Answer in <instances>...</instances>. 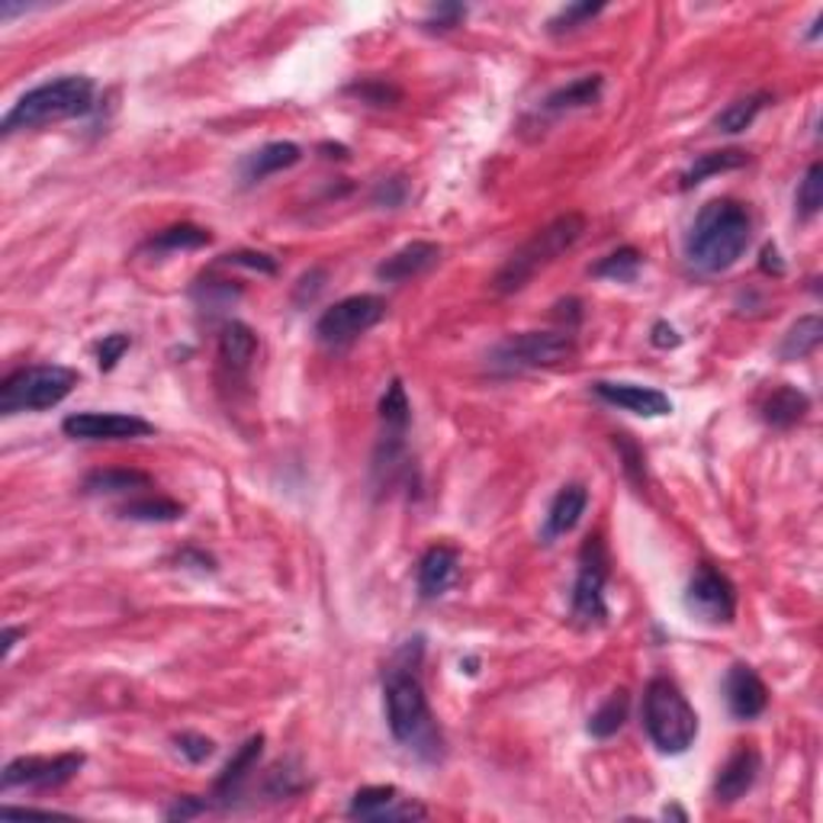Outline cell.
I'll return each mask as SVG.
<instances>
[{"label": "cell", "mask_w": 823, "mask_h": 823, "mask_svg": "<svg viewBox=\"0 0 823 823\" xmlns=\"http://www.w3.org/2000/svg\"><path fill=\"white\" fill-rule=\"evenodd\" d=\"M422 657V637L409 640L395 662L387 669L383 679V704H387V724L402 747L415 750L419 757L438 759L441 753V733L431 718L429 698L415 676V666Z\"/></svg>", "instance_id": "cell-1"}, {"label": "cell", "mask_w": 823, "mask_h": 823, "mask_svg": "<svg viewBox=\"0 0 823 823\" xmlns=\"http://www.w3.org/2000/svg\"><path fill=\"white\" fill-rule=\"evenodd\" d=\"M753 238V219L737 199H711L686 235V258L701 274H724L740 261Z\"/></svg>", "instance_id": "cell-2"}, {"label": "cell", "mask_w": 823, "mask_h": 823, "mask_svg": "<svg viewBox=\"0 0 823 823\" xmlns=\"http://www.w3.org/2000/svg\"><path fill=\"white\" fill-rule=\"evenodd\" d=\"M94 91H97L94 81L84 78V74H65V78L45 81L33 91H27L10 106V113L0 123V132L13 135V132L62 123V120H71V116H84V113L94 110Z\"/></svg>", "instance_id": "cell-3"}, {"label": "cell", "mask_w": 823, "mask_h": 823, "mask_svg": "<svg viewBox=\"0 0 823 823\" xmlns=\"http://www.w3.org/2000/svg\"><path fill=\"white\" fill-rule=\"evenodd\" d=\"M583 235H586V216H579V213L557 216L554 223H547L544 229L534 232L525 245L498 267V274H495L493 280L495 294L508 297V294L525 290L527 284H531L544 267H551L557 258H563Z\"/></svg>", "instance_id": "cell-4"}, {"label": "cell", "mask_w": 823, "mask_h": 823, "mask_svg": "<svg viewBox=\"0 0 823 823\" xmlns=\"http://www.w3.org/2000/svg\"><path fill=\"white\" fill-rule=\"evenodd\" d=\"M644 730L666 757L689 753L698 740V714L682 689L666 676H657L644 692Z\"/></svg>", "instance_id": "cell-5"}, {"label": "cell", "mask_w": 823, "mask_h": 823, "mask_svg": "<svg viewBox=\"0 0 823 823\" xmlns=\"http://www.w3.org/2000/svg\"><path fill=\"white\" fill-rule=\"evenodd\" d=\"M78 387V373L62 363H39L10 373L0 387V412L20 415V412H45L59 405Z\"/></svg>", "instance_id": "cell-6"}, {"label": "cell", "mask_w": 823, "mask_h": 823, "mask_svg": "<svg viewBox=\"0 0 823 823\" xmlns=\"http://www.w3.org/2000/svg\"><path fill=\"white\" fill-rule=\"evenodd\" d=\"M576 358L573 331H522L498 341L490 354L495 373H525L541 367H560Z\"/></svg>", "instance_id": "cell-7"}, {"label": "cell", "mask_w": 823, "mask_h": 823, "mask_svg": "<svg viewBox=\"0 0 823 823\" xmlns=\"http://www.w3.org/2000/svg\"><path fill=\"white\" fill-rule=\"evenodd\" d=\"M605 583H608V554L601 537H589L579 551V573L573 586V618L576 625L598 627L608 618L605 605Z\"/></svg>", "instance_id": "cell-8"}, {"label": "cell", "mask_w": 823, "mask_h": 823, "mask_svg": "<svg viewBox=\"0 0 823 823\" xmlns=\"http://www.w3.org/2000/svg\"><path fill=\"white\" fill-rule=\"evenodd\" d=\"M383 316H387L383 299L373 297V294H358V297L335 302L331 309L322 312V319L316 322V338L326 348H344V344H351L361 335H367Z\"/></svg>", "instance_id": "cell-9"}, {"label": "cell", "mask_w": 823, "mask_h": 823, "mask_svg": "<svg viewBox=\"0 0 823 823\" xmlns=\"http://www.w3.org/2000/svg\"><path fill=\"white\" fill-rule=\"evenodd\" d=\"M686 608L701 625H730L737 618V589L721 569L701 563L686 586Z\"/></svg>", "instance_id": "cell-10"}, {"label": "cell", "mask_w": 823, "mask_h": 823, "mask_svg": "<svg viewBox=\"0 0 823 823\" xmlns=\"http://www.w3.org/2000/svg\"><path fill=\"white\" fill-rule=\"evenodd\" d=\"M84 765L81 753H62V757H20L13 762H7L3 775H0V785L3 791L10 789H62L68 785Z\"/></svg>", "instance_id": "cell-11"}, {"label": "cell", "mask_w": 823, "mask_h": 823, "mask_svg": "<svg viewBox=\"0 0 823 823\" xmlns=\"http://www.w3.org/2000/svg\"><path fill=\"white\" fill-rule=\"evenodd\" d=\"M62 431L74 441H132L152 434V425L126 412H74L62 422Z\"/></svg>", "instance_id": "cell-12"}, {"label": "cell", "mask_w": 823, "mask_h": 823, "mask_svg": "<svg viewBox=\"0 0 823 823\" xmlns=\"http://www.w3.org/2000/svg\"><path fill=\"white\" fill-rule=\"evenodd\" d=\"M399 791L393 785H367L354 798L348 814L358 821H422L425 807L415 801H402L395 798Z\"/></svg>", "instance_id": "cell-13"}, {"label": "cell", "mask_w": 823, "mask_h": 823, "mask_svg": "<svg viewBox=\"0 0 823 823\" xmlns=\"http://www.w3.org/2000/svg\"><path fill=\"white\" fill-rule=\"evenodd\" d=\"M595 395L608 405H618L625 412L634 415H644V419H662L672 412V402L669 395L659 393L654 387H640V383H608V380H598L593 387Z\"/></svg>", "instance_id": "cell-14"}, {"label": "cell", "mask_w": 823, "mask_h": 823, "mask_svg": "<svg viewBox=\"0 0 823 823\" xmlns=\"http://www.w3.org/2000/svg\"><path fill=\"white\" fill-rule=\"evenodd\" d=\"M724 698L730 714L737 721H753V718H759L765 711V704H769V689H765V682L757 676V669L733 666L727 672Z\"/></svg>", "instance_id": "cell-15"}, {"label": "cell", "mask_w": 823, "mask_h": 823, "mask_svg": "<svg viewBox=\"0 0 823 823\" xmlns=\"http://www.w3.org/2000/svg\"><path fill=\"white\" fill-rule=\"evenodd\" d=\"M438 261H441V245H434V241H409L399 251H393L387 261L377 264V277L383 284H402V280L429 274Z\"/></svg>", "instance_id": "cell-16"}, {"label": "cell", "mask_w": 823, "mask_h": 823, "mask_svg": "<svg viewBox=\"0 0 823 823\" xmlns=\"http://www.w3.org/2000/svg\"><path fill=\"white\" fill-rule=\"evenodd\" d=\"M759 753L750 747H740L733 757L727 759L724 769L718 772V782H714V801L718 804H733L740 801L747 791L757 785L759 779Z\"/></svg>", "instance_id": "cell-17"}, {"label": "cell", "mask_w": 823, "mask_h": 823, "mask_svg": "<svg viewBox=\"0 0 823 823\" xmlns=\"http://www.w3.org/2000/svg\"><path fill=\"white\" fill-rule=\"evenodd\" d=\"M457 576H461V557H457V551L438 544L419 563V593H422V598H429V601L431 598H441V595L457 583Z\"/></svg>", "instance_id": "cell-18"}, {"label": "cell", "mask_w": 823, "mask_h": 823, "mask_svg": "<svg viewBox=\"0 0 823 823\" xmlns=\"http://www.w3.org/2000/svg\"><path fill=\"white\" fill-rule=\"evenodd\" d=\"M264 750V737H248L241 747H238V753L226 762V769L219 772V779H216V789H213V798L219 801V804H232L235 798H238V791L245 789V782H248V775L255 772V765H258V759H261Z\"/></svg>", "instance_id": "cell-19"}, {"label": "cell", "mask_w": 823, "mask_h": 823, "mask_svg": "<svg viewBox=\"0 0 823 823\" xmlns=\"http://www.w3.org/2000/svg\"><path fill=\"white\" fill-rule=\"evenodd\" d=\"M586 508H589V493H586V486H579V483L563 486L560 493L554 495L551 508H547V518H544V541L551 544V541H557L563 534H569L573 527L583 522Z\"/></svg>", "instance_id": "cell-20"}, {"label": "cell", "mask_w": 823, "mask_h": 823, "mask_svg": "<svg viewBox=\"0 0 823 823\" xmlns=\"http://www.w3.org/2000/svg\"><path fill=\"white\" fill-rule=\"evenodd\" d=\"M255 354H258V335L248 329L245 322L232 319L219 329V363L229 373H235V377L248 373L251 363H255Z\"/></svg>", "instance_id": "cell-21"}, {"label": "cell", "mask_w": 823, "mask_h": 823, "mask_svg": "<svg viewBox=\"0 0 823 823\" xmlns=\"http://www.w3.org/2000/svg\"><path fill=\"white\" fill-rule=\"evenodd\" d=\"M601 91H605V78H601V74H583V78H576V81H569V84L557 88L551 97L544 100L541 110L551 113V116L573 113V110H586V106H595V103H598Z\"/></svg>", "instance_id": "cell-22"}, {"label": "cell", "mask_w": 823, "mask_h": 823, "mask_svg": "<svg viewBox=\"0 0 823 823\" xmlns=\"http://www.w3.org/2000/svg\"><path fill=\"white\" fill-rule=\"evenodd\" d=\"M299 158H302V148H299L297 142H267L255 155H248V162L241 165V177L248 184H258V181L277 174V171L294 167Z\"/></svg>", "instance_id": "cell-23"}, {"label": "cell", "mask_w": 823, "mask_h": 823, "mask_svg": "<svg viewBox=\"0 0 823 823\" xmlns=\"http://www.w3.org/2000/svg\"><path fill=\"white\" fill-rule=\"evenodd\" d=\"M807 409H811V399L798 387H779L762 402V419L772 429H791L807 415Z\"/></svg>", "instance_id": "cell-24"}, {"label": "cell", "mask_w": 823, "mask_h": 823, "mask_svg": "<svg viewBox=\"0 0 823 823\" xmlns=\"http://www.w3.org/2000/svg\"><path fill=\"white\" fill-rule=\"evenodd\" d=\"M747 165V152L740 148H727V152H708V155H698L692 165L686 167L682 174V191H692L698 184H704L708 177L714 174H724V171H737V167Z\"/></svg>", "instance_id": "cell-25"}, {"label": "cell", "mask_w": 823, "mask_h": 823, "mask_svg": "<svg viewBox=\"0 0 823 823\" xmlns=\"http://www.w3.org/2000/svg\"><path fill=\"white\" fill-rule=\"evenodd\" d=\"M821 338H823L821 319H817V316H804V319H798L789 329V335L782 338L779 358H782V361H804L807 354L817 351Z\"/></svg>", "instance_id": "cell-26"}, {"label": "cell", "mask_w": 823, "mask_h": 823, "mask_svg": "<svg viewBox=\"0 0 823 823\" xmlns=\"http://www.w3.org/2000/svg\"><path fill=\"white\" fill-rule=\"evenodd\" d=\"M152 476L142 470H97L84 480V493L94 495H116V493H135V490H148Z\"/></svg>", "instance_id": "cell-27"}, {"label": "cell", "mask_w": 823, "mask_h": 823, "mask_svg": "<svg viewBox=\"0 0 823 823\" xmlns=\"http://www.w3.org/2000/svg\"><path fill=\"white\" fill-rule=\"evenodd\" d=\"M769 100H772L769 94H750V97H740L733 100V103H727L724 110L714 116V130L727 132V135L750 130V126L757 123L759 113L765 110Z\"/></svg>", "instance_id": "cell-28"}, {"label": "cell", "mask_w": 823, "mask_h": 823, "mask_svg": "<svg viewBox=\"0 0 823 823\" xmlns=\"http://www.w3.org/2000/svg\"><path fill=\"white\" fill-rule=\"evenodd\" d=\"M627 708H630V698H627L625 689H618V692L608 695V701L595 711L593 718H589V733H593L595 740H608V737H615L627 721Z\"/></svg>", "instance_id": "cell-29"}, {"label": "cell", "mask_w": 823, "mask_h": 823, "mask_svg": "<svg viewBox=\"0 0 823 823\" xmlns=\"http://www.w3.org/2000/svg\"><path fill=\"white\" fill-rule=\"evenodd\" d=\"M209 241H213L209 232L184 223V226H171V229L152 235L145 248H148V251H191V248H203V245H209Z\"/></svg>", "instance_id": "cell-30"}, {"label": "cell", "mask_w": 823, "mask_h": 823, "mask_svg": "<svg viewBox=\"0 0 823 823\" xmlns=\"http://www.w3.org/2000/svg\"><path fill=\"white\" fill-rule=\"evenodd\" d=\"M123 518H132V522H148V525H165V522H177L184 518V505L171 502V498H132L120 508Z\"/></svg>", "instance_id": "cell-31"}, {"label": "cell", "mask_w": 823, "mask_h": 823, "mask_svg": "<svg viewBox=\"0 0 823 823\" xmlns=\"http://www.w3.org/2000/svg\"><path fill=\"white\" fill-rule=\"evenodd\" d=\"M380 422H383V431H387V434H405V431H409L412 405H409L405 390H402L399 380H393V383L387 387L383 399H380Z\"/></svg>", "instance_id": "cell-32"}, {"label": "cell", "mask_w": 823, "mask_h": 823, "mask_svg": "<svg viewBox=\"0 0 823 823\" xmlns=\"http://www.w3.org/2000/svg\"><path fill=\"white\" fill-rule=\"evenodd\" d=\"M640 251L637 248H618V251H611L608 258H601V261L595 264L593 274L595 277H601V280H618V284H630L634 277H637V270H640Z\"/></svg>", "instance_id": "cell-33"}, {"label": "cell", "mask_w": 823, "mask_h": 823, "mask_svg": "<svg viewBox=\"0 0 823 823\" xmlns=\"http://www.w3.org/2000/svg\"><path fill=\"white\" fill-rule=\"evenodd\" d=\"M794 206H798V216L807 223L821 213L823 206V167L814 162L807 167L804 181L798 184V197H794Z\"/></svg>", "instance_id": "cell-34"}, {"label": "cell", "mask_w": 823, "mask_h": 823, "mask_svg": "<svg viewBox=\"0 0 823 823\" xmlns=\"http://www.w3.org/2000/svg\"><path fill=\"white\" fill-rule=\"evenodd\" d=\"M601 10H605V3H589V0H583V3H566L560 13H554V17H551L547 30H551L554 35L573 33V30H579L583 23L595 20Z\"/></svg>", "instance_id": "cell-35"}, {"label": "cell", "mask_w": 823, "mask_h": 823, "mask_svg": "<svg viewBox=\"0 0 823 823\" xmlns=\"http://www.w3.org/2000/svg\"><path fill=\"white\" fill-rule=\"evenodd\" d=\"M302 785L306 782H302V775H299V769L294 762H280L267 775V794H274V798H290V794L302 791Z\"/></svg>", "instance_id": "cell-36"}, {"label": "cell", "mask_w": 823, "mask_h": 823, "mask_svg": "<svg viewBox=\"0 0 823 823\" xmlns=\"http://www.w3.org/2000/svg\"><path fill=\"white\" fill-rule=\"evenodd\" d=\"M463 17H466V7L463 3H438V7H431L425 30H431V33H447V30L461 27Z\"/></svg>", "instance_id": "cell-37"}, {"label": "cell", "mask_w": 823, "mask_h": 823, "mask_svg": "<svg viewBox=\"0 0 823 823\" xmlns=\"http://www.w3.org/2000/svg\"><path fill=\"white\" fill-rule=\"evenodd\" d=\"M130 335H106L103 341L97 344V363H100V370H113L116 363L123 361V354L130 351Z\"/></svg>", "instance_id": "cell-38"}, {"label": "cell", "mask_w": 823, "mask_h": 823, "mask_svg": "<svg viewBox=\"0 0 823 823\" xmlns=\"http://www.w3.org/2000/svg\"><path fill=\"white\" fill-rule=\"evenodd\" d=\"M174 747L191 759V762H197V765L216 753V743H213L209 737H203V733H181V737L174 740Z\"/></svg>", "instance_id": "cell-39"}, {"label": "cell", "mask_w": 823, "mask_h": 823, "mask_svg": "<svg viewBox=\"0 0 823 823\" xmlns=\"http://www.w3.org/2000/svg\"><path fill=\"white\" fill-rule=\"evenodd\" d=\"M615 447H618V454H621V461H625L627 476H630L634 483H644V451H640L634 441H627V434H618V438H615Z\"/></svg>", "instance_id": "cell-40"}, {"label": "cell", "mask_w": 823, "mask_h": 823, "mask_svg": "<svg viewBox=\"0 0 823 823\" xmlns=\"http://www.w3.org/2000/svg\"><path fill=\"white\" fill-rule=\"evenodd\" d=\"M209 807V801H199V798H177L171 807L165 811L167 821H191V817H197Z\"/></svg>", "instance_id": "cell-41"}, {"label": "cell", "mask_w": 823, "mask_h": 823, "mask_svg": "<svg viewBox=\"0 0 823 823\" xmlns=\"http://www.w3.org/2000/svg\"><path fill=\"white\" fill-rule=\"evenodd\" d=\"M223 261L251 267V270H261V274H277V264L270 261L267 255H258V251H235V255H226Z\"/></svg>", "instance_id": "cell-42"}, {"label": "cell", "mask_w": 823, "mask_h": 823, "mask_svg": "<svg viewBox=\"0 0 823 823\" xmlns=\"http://www.w3.org/2000/svg\"><path fill=\"white\" fill-rule=\"evenodd\" d=\"M405 199V181L402 177H390V181H380L377 194H373V203L380 206H399Z\"/></svg>", "instance_id": "cell-43"}, {"label": "cell", "mask_w": 823, "mask_h": 823, "mask_svg": "<svg viewBox=\"0 0 823 823\" xmlns=\"http://www.w3.org/2000/svg\"><path fill=\"white\" fill-rule=\"evenodd\" d=\"M351 94H361L363 100H370L377 106H387L390 100H399V91H393L390 84H354Z\"/></svg>", "instance_id": "cell-44"}, {"label": "cell", "mask_w": 823, "mask_h": 823, "mask_svg": "<svg viewBox=\"0 0 823 823\" xmlns=\"http://www.w3.org/2000/svg\"><path fill=\"white\" fill-rule=\"evenodd\" d=\"M650 341H654L657 348H662V351H666V348H679V344H682L679 331L672 329L669 322H657V326H654V335H650Z\"/></svg>", "instance_id": "cell-45"}, {"label": "cell", "mask_w": 823, "mask_h": 823, "mask_svg": "<svg viewBox=\"0 0 823 823\" xmlns=\"http://www.w3.org/2000/svg\"><path fill=\"white\" fill-rule=\"evenodd\" d=\"M759 264H762L765 274H775V277L785 274V264L779 261V248H775V245H765V248H762V261Z\"/></svg>", "instance_id": "cell-46"}, {"label": "cell", "mask_w": 823, "mask_h": 823, "mask_svg": "<svg viewBox=\"0 0 823 823\" xmlns=\"http://www.w3.org/2000/svg\"><path fill=\"white\" fill-rule=\"evenodd\" d=\"M23 637V630H17V627H3V659L10 657V650L17 647V640Z\"/></svg>", "instance_id": "cell-47"}]
</instances>
